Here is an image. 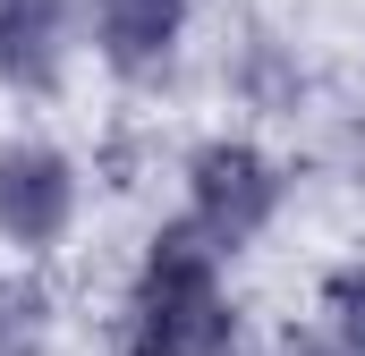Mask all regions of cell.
I'll list each match as a JSON object with an SVG mask.
<instances>
[{"mask_svg":"<svg viewBox=\"0 0 365 356\" xmlns=\"http://www.w3.org/2000/svg\"><path fill=\"white\" fill-rule=\"evenodd\" d=\"M51 340V297L26 271H0V356H43Z\"/></svg>","mask_w":365,"mask_h":356,"instance_id":"52a82bcc","label":"cell"},{"mask_svg":"<svg viewBox=\"0 0 365 356\" xmlns=\"http://www.w3.org/2000/svg\"><path fill=\"white\" fill-rule=\"evenodd\" d=\"M289 356H365V271H340L306 331H289Z\"/></svg>","mask_w":365,"mask_h":356,"instance_id":"8992f818","label":"cell"},{"mask_svg":"<svg viewBox=\"0 0 365 356\" xmlns=\"http://www.w3.org/2000/svg\"><path fill=\"white\" fill-rule=\"evenodd\" d=\"M187 34V0H93V51L119 77H153Z\"/></svg>","mask_w":365,"mask_h":356,"instance_id":"277c9868","label":"cell"},{"mask_svg":"<svg viewBox=\"0 0 365 356\" xmlns=\"http://www.w3.org/2000/svg\"><path fill=\"white\" fill-rule=\"evenodd\" d=\"M77 212V170L51 145H9L0 153V238L9 246H51Z\"/></svg>","mask_w":365,"mask_h":356,"instance_id":"3957f363","label":"cell"},{"mask_svg":"<svg viewBox=\"0 0 365 356\" xmlns=\"http://www.w3.org/2000/svg\"><path fill=\"white\" fill-rule=\"evenodd\" d=\"M272 204H280V178H272V162L255 145H204L195 153V170H187V221L221 255H238L272 221Z\"/></svg>","mask_w":365,"mask_h":356,"instance_id":"7a4b0ae2","label":"cell"},{"mask_svg":"<svg viewBox=\"0 0 365 356\" xmlns=\"http://www.w3.org/2000/svg\"><path fill=\"white\" fill-rule=\"evenodd\" d=\"M128 356H238V314L221 288V246L170 221L128 288Z\"/></svg>","mask_w":365,"mask_h":356,"instance_id":"6da1fadb","label":"cell"},{"mask_svg":"<svg viewBox=\"0 0 365 356\" xmlns=\"http://www.w3.org/2000/svg\"><path fill=\"white\" fill-rule=\"evenodd\" d=\"M68 26H77V0H0V77L26 93L60 85Z\"/></svg>","mask_w":365,"mask_h":356,"instance_id":"5b68a950","label":"cell"}]
</instances>
